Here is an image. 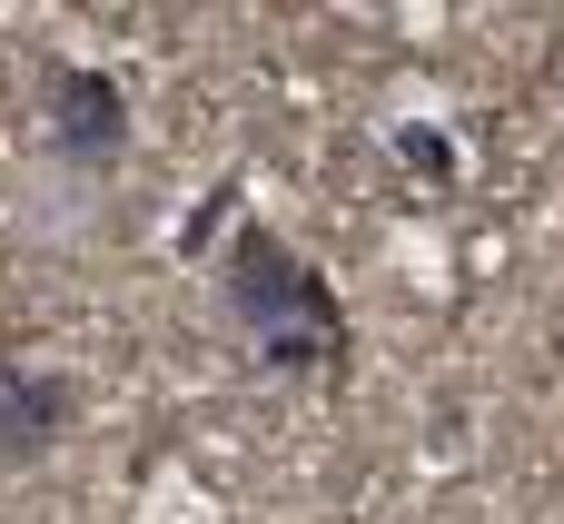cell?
Masks as SVG:
<instances>
[{
  "label": "cell",
  "mask_w": 564,
  "mask_h": 524,
  "mask_svg": "<svg viewBox=\"0 0 564 524\" xmlns=\"http://www.w3.org/2000/svg\"><path fill=\"white\" fill-rule=\"evenodd\" d=\"M218 307H228V327L248 337V357L268 367V376H297V386H337L347 376V307H337V287L278 238V228H238L228 238V258H218Z\"/></svg>",
  "instance_id": "1"
},
{
  "label": "cell",
  "mask_w": 564,
  "mask_h": 524,
  "mask_svg": "<svg viewBox=\"0 0 564 524\" xmlns=\"http://www.w3.org/2000/svg\"><path fill=\"white\" fill-rule=\"evenodd\" d=\"M40 109H50V149L69 168H109L129 149V89L109 69H89V59H59L40 79Z\"/></svg>",
  "instance_id": "2"
},
{
  "label": "cell",
  "mask_w": 564,
  "mask_h": 524,
  "mask_svg": "<svg viewBox=\"0 0 564 524\" xmlns=\"http://www.w3.org/2000/svg\"><path fill=\"white\" fill-rule=\"evenodd\" d=\"M69 426H79V376L30 347H0V466H40Z\"/></svg>",
  "instance_id": "3"
},
{
  "label": "cell",
  "mask_w": 564,
  "mask_h": 524,
  "mask_svg": "<svg viewBox=\"0 0 564 524\" xmlns=\"http://www.w3.org/2000/svg\"><path fill=\"white\" fill-rule=\"evenodd\" d=\"M397 159H406V188H426V198L456 188V139H446L436 119H406V129H397Z\"/></svg>",
  "instance_id": "4"
}]
</instances>
